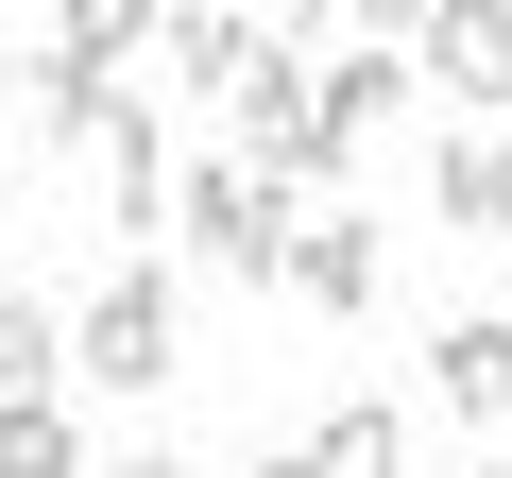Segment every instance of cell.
I'll return each mask as SVG.
<instances>
[{"label": "cell", "mask_w": 512, "mask_h": 478, "mask_svg": "<svg viewBox=\"0 0 512 478\" xmlns=\"http://www.w3.org/2000/svg\"><path fill=\"white\" fill-rule=\"evenodd\" d=\"M86 154H103V205H120V239L154 257V222H171V137H154V103H120Z\"/></svg>", "instance_id": "obj_5"}, {"label": "cell", "mask_w": 512, "mask_h": 478, "mask_svg": "<svg viewBox=\"0 0 512 478\" xmlns=\"http://www.w3.org/2000/svg\"><path fill=\"white\" fill-rule=\"evenodd\" d=\"M427 205H444L461 239H512V137H495V120L444 137V154H427Z\"/></svg>", "instance_id": "obj_7"}, {"label": "cell", "mask_w": 512, "mask_h": 478, "mask_svg": "<svg viewBox=\"0 0 512 478\" xmlns=\"http://www.w3.org/2000/svg\"><path fill=\"white\" fill-rule=\"evenodd\" d=\"M376 274H393V257H376V222H359L342 188H308V205H291V257H274V291H308V308H376Z\"/></svg>", "instance_id": "obj_4"}, {"label": "cell", "mask_w": 512, "mask_h": 478, "mask_svg": "<svg viewBox=\"0 0 512 478\" xmlns=\"http://www.w3.org/2000/svg\"><path fill=\"white\" fill-rule=\"evenodd\" d=\"M86 478H188V461H171V444H120V461H86Z\"/></svg>", "instance_id": "obj_14"}, {"label": "cell", "mask_w": 512, "mask_h": 478, "mask_svg": "<svg viewBox=\"0 0 512 478\" xmlns=\"http://www.w3.org/2000/svg\"><path fill=\"white\" fill-rule=\"evenodd\" d=\"M308 461H325V478H410V410H393V393H342Z\"/></svg>", "instance_id": "obj_9"}, {"label": "cell", "mask_w": 512, "mask_h": 478, "mask_svg": "<svg viewBox=\"0 0 512 478\" xmlns=\"http://www.w3.org/2000/svg\"><path fill=\"white\" fill-rule=\"evenodd\" d=\"M342 18V0H256V35H325Z\"/></svg>", "instance_id": "obj_13"}, {"label": "cell", "mask_w": 512, "mask_h": 478, "mask_svg": "<svg viewBox=\"0 0 512 478\" xmlns=\"http://www.w3.org/2000/svg\"><path fill=\"white\" fill-rule=\"evenodd\" d=\"M52 376H69V308L0 291V393H52Z\"/></svg>", "instance_id": "obj_12"}, {"label": "cell", "mask_w": 512, "mask_h": 478, "mask_svg": "<svg viewBox=\"0 0 512 478\" xmlns=\"http://www.w3.org/2000/svg\"><path fill=\"white\" fill-rule=\"evenodd\" d=\"M0 478H86V427L52 393H0Z\"/></svg>", "instance_id": "obj_11"}, {"label": "cell", "mask_w": 512, "mask_h": 478, "mask_svg": "<svg viewBox=\"0 0 512 478\" xmlns=\"http://www.w3.org/2000/svg\"><path fill=\"white\" fill-rule=\"evenodd\" d=\"M342 18H359V35H410V18H427V0H342Z\"/></svg>", "instance_id": "obj_15"}, {"label": "cell", "mask_w": 512, "mask_h": 478, "mask_svg": "<svg viewBox=\"0 0 512 478\" xmlns=\"http://www.w3.org/2000/svg\"><path fill=\"white\" fill-rule=\"evenodd\" d=\"M52 52L69 69H137L154 52V0H52Z\"/></svg>", "instance_id": "obj_10"}, {"label": "cell", "mask_w": 512, "mask_h": 478, "mask_svg": "<svg viewBox=\"0 0 512 478\" xmlns=\"http://www.w3.org/2000/svg\"><path fill=\"white\" fill-rule=\"evenodd\" d=\"M69 376H103V393H171V376H188V291H171L154 257H120V274L86 291V325H69Z\"/></svg>", "instance_id": "obj_1"}, {"label": "cell", "mask_w": 512, "mask_h": 478, "mask_svg": "<svg viewBox=\"0 0 512 478\" xmlns=\"http://www.w3.org/2000/svg\"><path fill=\"white\" fill-rule=\"evenodd\" d=\"M256 478H325V461H256Z\"/></svg>", "instance_id": "obj_16"}, {"label": "cell", "mask_w": 512, "mask_h": 478, "mask_svg": "<svg viewBox=\"0 0 512 478\" xmlns=\"http://www.w3.org/2000/svg\"><path fill=\"white\" fill-rule=\"evenodd\" d=\"M427 393H444L461 427H512V325H495V308H461V325L427 342Z\"/></svg>", "instance_id": "obj_6"}, {"label": "cell", "mask_w": 512, "mask_h": 478, "mask_svg": "<svg viewBox=\"0 0 512 478\" xmlns=\"http://www.w3.org/2000/svg\"><path fill=\"white\" fill-rule=\"evenodd\" d=\"M154 52H171V86H205V103H222V69L256 52V18H239V0H154Z\"/></svg>", "instance_id": "obj_8"}, {"label": "cell", "mask_w": 512, "mask_h": 478, "mask_svg": "<svg viewBox=\"0 0 512 478\" xmlns=\"http://www.w3.org/2000/svg\"><path fill=\"white\" fill-rule=\"evenodd\" d=\"M0 86H18V69H0Z\"/></svg>", "instance_id": "obj_17"}, {"label": "cell", "mask_w": 512, "mask_h": 478, "mask_svg": "<svg viewBox=\"0 0 512 478\" xmlns=\"http://www.w3.org/2000/svg\"><path fill=\"white\" fill-rule=\"evenodd\" d=\"M393 52H410V86H444V103L495 120V103H512V0H427Z\"/></svg>", "instance_id": "obj_3"}, {"label": "cell", "mask_w": 512, "mask_h": 478, "mask_svg": "<svg viewBox=\"0 0 512 478\" xmlns=\"http://www.w3.org/2000/svg\"><path fill=\"white\" fill-rule=\"evenodd\" d=\"M291 205H308V188H274L256 154H205V171H171V222L205 239V274H239V291H274V257H291Z\"/></svg>", "instance_id": "obj_2"}]
</instances>
